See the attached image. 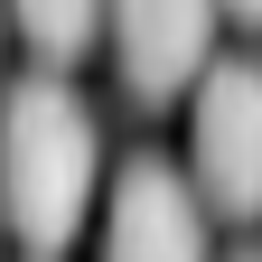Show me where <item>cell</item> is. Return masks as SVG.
<instances>
[{"label": "cell", "instance_id": "1", "mask_svg": "<svg viewBox=\"0 0 262 262\" xmlns=\"http://www.w3.org/2000/svg\"><path fill=\"white\" fill-rule=\"evenodd\" d=\"M94 187H103V131L66 75H19L0 94V225L56 262L84 234Z\"/></svg>", "mask_w": 262, "mask_h": 262}, {"label": "cell", "instance_id": "2", "mask_svg": "<svg viewBox=\"0 0 262 262\" xmlns=\"http://www.w3.org/2000/svg\"><path fill=\"white\" fill-rule=\"evenodd\" d=\"M187 187L225 225L262 215V56H206L196 66V113H187Z\"/></svg>", "mask_w": 262, "mask_h": 262}, {"label": "cell", "instance_id": "3", "mask_svg": "<svg viewBox=\"0 0 262 262\" xmlns=\"http://www.w3.org/2000/svg\"><path fill=\"white\" fill-rule=\"evenodd\" d=\"M103 38L131 84V103H178L215 47V0H103Z\"/></svg>", "mask_w": 262, "mask_h": 262}, {"label": "cell", "instance_id": "4", "mask_svg": "<svg viewBox=\"0 0 262 262\" xmlns=\"http://www.w3.org/2000/svg\"><path fill=\"white\" fill-rule=\"evenodd\" d=\"M103 262H206V206H196V187H187L178 159L141 150V159L113 178Z\"/></svg>", "mask_w": 262, "mask_h": 262}, {"label": "cell", "instance_id": "5", "mask_svg": "<svg viewBox=\"0 0 262 262\" xmlns=\"http://www.w3.org/2000/svg\"><path fill=\"white\" fill-rule=\"evenodd\" d=\"M0 19L47 56V75L75 66V56H94V38H103V0H0Z\"/></svg>", "mask_w": 262, "mask_h": 262}, {"label": "cell", "instance_id": "6", "mask_svg": "<svg viewBox=\"0 0 262 262\" xmlns=\"http://www.w3.org/2000/svg\"><path fill=\"white\" fill-rule=\"evenodd\" d=\"M215 10L234 19V28H253V38H262V0H215Z\"/></svg>", "mask_w": 262, "mask_h": 262}, {"label": "cell", "instance_id": "7", "mask_svg": "<svg viewBox=\"0 0 262 262\" xmlns=\"http://www.w3.org/2000/svg\"><path fill=\"white\" fill-rule=\"evenodd\" d=\"M234 262H262V253H234Z\"/></svg>", "mask_w": 262, "mask_h": 262}, {"label": "cell", "instance_id": "8", "mask_svg": "<svg viewBox=\"0 0 262 262\" xmlns=\"http://www.w3.org/2000/svg\"><path fill=\"white\" fill-rule=\"evenodd\" d=\"M0 38H10V19H0Z\"/></svg>", "mask_w": 262, "mask_h": 262}]
</instances>
